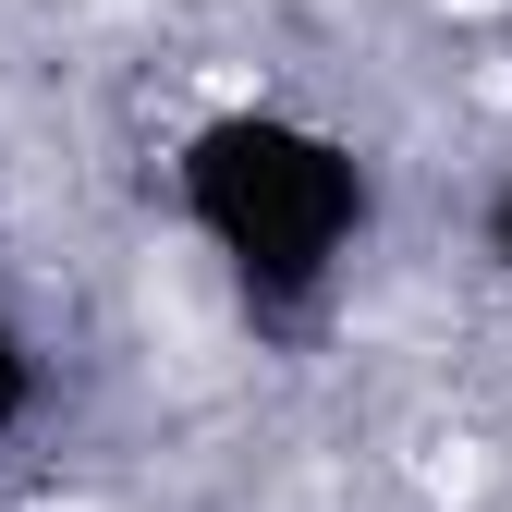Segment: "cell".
Masks as SVG:
<instances>
[{"instance_id": "6da1fadb", "label": "cell", "mask_w": 512, "mask_h": 512, "mask_svg": "<svg viewBox=\"0 0 512 512\" xmlns=\"http://www.w3.org/2000/svg\"><path fill=\"white\" fill-rule=\"evenodd\" d=\"M171 220L196 232V256L232 281L244 317L293 330V317H317L342 293L354 244L378 220V171L317 110L232 98V110H196L171 135Z\"/></svg>"}, {"instance_id": "7a4b0ae2", "label": "cell", "mask_w": 512, "mask_h": 512, "mask_svg": "<svg viewBox=\"0 0 512 512\" xmlns=\"http://www.w3.org/2000/svg\"><path fill=\"white\" fill-rule=\"evenodd\" d=\"M25 415H37V342H25V317L0 305V439H13Z\"/></svg>"}, {"instance_id": "3957f363", "label": "cell", "mask_w": 512, "mask_h": 512, "mask_svg": "<svg viewBox=\"0 0 512 512\" xmlns=\"http://www.w3.org/2000/svg\"><path fill=\"white\" fill-rule=\"evenodd\" d=\"M476 256H488V281L512 293V159L488 171V196H476Z\"/></svg>"}]
</instances>
